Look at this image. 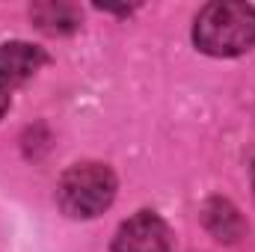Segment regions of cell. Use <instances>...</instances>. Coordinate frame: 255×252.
I'll use <instances>...</instances> for the list:
<instances>
[{"mask_svg": "<svg viewBox=\"0 0 255 252\" xmlns=\"http://www.w3.org/2000/svg\"><path fill=\"white\" fill-rule=\"evenodd\" d=\"M253 190H255V163H253Z\"/></svg>", "mask_w": 255, "mask_h": 252, "instance_id": "cell-8", "label": "cell"}, {"mask_svg": "<svg viewBox=\"0 0 255 252\" xmlns=\"http://www.w3.org/2000/svg\"><path fill=\"white\" fill-rule=\"evenodd\" d=\"M202 220L211 229V235H217L220 241H238L244 235V220L238 208L226 199H211L202 211Z\"/></svg>", "mask_w": 255, "mask_h": 252, "instance_id": "cell-5", "label": "cell"}, {"mask_svg": "<svg viewBox=\"0 0 255 252\" xmlns=\"http://www.w3.org/2000/svg\"><path fill=\"white\" fill-rule=\"evenodd\" d=\"M113 252H172V235L157 214L139 211L119 226Z\"/></svg>", "mask_w": 255, "mask_h": 252, "instance_id": "cell-3", "label": "cell"}, {"mask_svg": "<svg viewBox=\"0 0 255 252\" xmlns=\"http://www.w3.org/2000/svg\"><path fill=\"white\" fill-rule=\"evenodd\" d=\"M6 107H9V89H3V86H0V119H3Z\"/></svg>", "mask_w": 255, "mask_h": 252, "instance_id": "cell-7", "label": "cell"}, {"mask_svg": "<svg viewBox=\"0 0 255 252\" xmlns=\"http://www.w3.org/2000/svg\"><path fill=\"white\" fill-rule=\"evenodd\" d=\"M30 15L45 33H68L77 27V9L68 3H39L30 9Z\"/></svg>", "mask_w": 255, "mask_h": 252, "instance_id": "cell-6", "label": "cell"}, {"mask_svg": "<svg viewBox=\"0 0 255 252\" xmlns=\"http://www.w3.org/2000/svg\"><path fill=\"white\" fill-rule=\"evenodd\" d=\"M193 42L211 57H238L255 45V6L208 3L193 24Z\"/></svg>", "mask_w": 255, "mask_h": 252, "instance_id": "cell-1", "label": "cell"}, {"mask_svg": "<svg viewBox=\"0 0 255 252\" xmlns=\"http://www.w3.org/2000/svg\"><path fill=\"white\" fill-rule=\"evenodd\" d=\"M45 51L33 48L27 42H3L0 45V86L12 89L30 80L42 65H45Z\"/></svg>", "mask_w": 255, "mask_h": 252, "instance_id": "cell-4", "label": "cell"}, {"mask_svg": "<svg viewBox=\"0 0 255 252\" xmlns=\"http://www.w3.org/2000/svg\"><path fill=\"white\" fill-rule=\"evenodd\" d=\"M116 199V175L104 163H77L63 175L57 202L68 217L92 220L110 208Z\"/></svg>", "mask_w": 255, "mask_h": 252, "instance_id": "cell-2", "label": "cell"}]
</instances>
